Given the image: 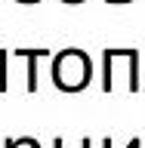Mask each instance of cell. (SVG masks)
<instances>
[{"mask_svg":"<svg viewBox=\"0 0 145 148\" xmlns=\"http://www.w3.org/2000/svg\"><path fill=\"white\" fill-rule=\"evenodd\" d=\"M90 74H93V65H90V56L80 53V49H62L53 62V80L59 90L65 92H77L90 83Z\"/></svg>","mask_w":145,"mask_h":148,"instance_id":"cell-1","label":"cell"},{"mask_svg":"<svg viewBox=\"0 0 145 148\" xmlns=\"http://www.w3.org/2000/svg\"><path fill=\"white\" fill-rule=\"evenodd\" d=\"M6 148H40V145H37V139H9Z\"/></svg>","mask_w":145,"mask_h":148,"instance_id":"cell-2","label":"cell"},{"mask_svg":"<svg viewBox=\"0 0 145 148\" xmlns=\"http://www.w3.org/2000/svg\"><path fill=\"white\" fill-rule=\"evenodd\" d=\"M102 148H111V139H102ZM127 148H142V142H139V139H130Z\"/></svg>","mask_w":145,"mask_h":148,"instance_id":"cell-3","label":"cell"},{"mask_svg":"<svg viewBox=\"0 0 145 148\" xmlns=\"http://www.w3.org/2000/svg\"><path fill=\"white\" fill-rule=\"evenodd\" d=\"M53 148H62V139H56ZM80 148H93V142H90V139H83V145H80Z\"/></svg>","mask_w":145,"mask_h":148,"instance_id":"cell-4","label":"cell"},{"mask_svg":"<svg viewBox=\"0 0 145 148\" xmlns=\"http://www.w3.org/2000/svg\"><path fill=\"white\" fill-rule=\"evenodd\" d=\"M105 3H133V0H105Z\"/></svg>","mask_w":145,"mask_h":148,"instance_id":"cell-5","label":"cell"},{"mask_svg":"<svg viewBox=\"0 0 145 148\" xmlns=\"http://www.w3.org/2000/svg\"><path fill=\"white\" fill-rule=\"evenodd\" d=\"M62 3H83V0H62Z\"/></svg>","mask_w":145,"mask_h":148,"instance_id":"cell-6","label":"cell"},{"mask_svg":"<svg viewBox=\"0 0 145 148\" xmlns=\"http://www.w3.org/2000/svg\"><path fill=\"white\" fill-rule=\"evenodd\" d=\"M19 3H37V0H19Z\"/></svg>","mask_w":145,"mask_h":148,"instance_id":"cell-7","label":"cell"}]
</instances>
